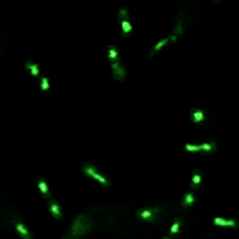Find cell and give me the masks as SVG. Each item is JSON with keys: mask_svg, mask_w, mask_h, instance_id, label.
<instances>
[{"mask_svg": "<svg viewBox=\"0 0 239 239\" xmlns=\"http://www.w3.org/2000/svg\"><path fill=\"white\" fill-rule=\"evenodd\" d=\"M201 181H202V174H201L200 169H196L195 174L192 175V180H191V187H192V188H198L200 183H201Z\"/></svg>", "mask_w": 239, "mask_h": 239, "instance_id": "cell-8", "label": "cell"}, {"mask_svg": "<svg viewBox=\"0 0 239 239\" xmlns=\"http://www.w3.org/2000/svg\"><path fill=\"white\" fill-rule=\"evenodd\" d=\"M26 67H27V68H28L29 70H31V74H32L33 76H35V77H37V76H39V74H40V70H39V67H37V64L32 63V62H27V63H26Z\"/></svg>", "mask_w": 239, "mask_h": 239, "instance_id": "cell-11", "label": "cell"}, {"mask_svg": "<svg viewBox=\"0 0 239 239\" xmlns=\"http://www.w3.org/2000/svg\"><path fill=\"white\" fill-rule=\"evenodd\" d=\"M39 187H40V190H41V192L43 194V196L46 197V198H49L50 194H49V190H48L46 182H44L43 180H40L39 181Z\"/></svg>", "mask_w": 239, "mask_h": 239, "instance_id": "cell-12", "label": "cell"}, {"mask_svg": "<svg viewBox=\"0 0 239 239\" xmlns=\"http://www.w3.org/2000/svg\"><path fill=\"white\" fill-rule=\"evenodd\" d=\"M16 230L19 231V233L21 234V237L23 239H32V236H31V233L28 232L27 228L21 223V222L16 223Z\"/></svg>", "mask_w": 239, "mask_h": 239, "instance_id": "cell-6", "label": "cell"}, {"mask_svg": "<svg viewBox=\"0 0 239 239\" xmlns=\"http://www.w3.org/2000/svg\"><path fill=\"white\" fill-rule=\"evenodd\" d=\"M119 16L122 18V19H127V16H128V12L126 11V10H120V12H119Z\"/></svg>", "mask_w": 239, "mask_h": 239, "instance_id": "cell-19", "label": "cell"}, {"mask_svg": "<svg viewBox=\"0 0 239 239\" xmlns=\"http://www.w3.org/2000/svg\"><path fill=\"white\" fill-rule=\"evenodd\" d=\"M165 239H169V238H168V237H166V238Z\"/></svg>", "mask_w": 239, "mask_h": 239, "instance_id": "cell-20", "label": "cell"}, {"mask_svg": "<svg viewBox=\"0 0 239 239\" xmlns=\"http://www.w3.org/2000/svg\"><path fill=\"white\" fill-rule=\"evenodd\" d=\"M83 171H84L86 175H89V176H91V177H93L95 180L99 181L103 186H105V187L110 186V182H109V181H107L104 176H101V174H98V173L96 171L95 167H93L92 165L85 163L84 167H83Z\"/></svg>", "mask_w": 239, "mask_h": 239, "instance_id": "cell-1", "label": "cell"}, {"mask_svg": "<svg viewBox=\"0 0 239 239\" xmlns=\"http://www.w3.org/2000/svg\"><path fill=\"white\" fill-rule=\"evenodd\" d=\"M201 147V150L202 152H213L216 149V143L211 142V143H203L200 146Z\"/></svg>", "mask_w": 239, "mask_h": 239, "instance_id": "cell-13", "label": "cell"}, {"mask_svg": "<svg viewBox=\"0 0 239 239\" xmlns=\"http://www.w3.org/2000/svg\"><path fill=\"white\" fill-rule=\"evenodd\" d=\"M41 89L43 91H47L49 89V83H48L47 77H42V80H41Z\"/></svg>", "mask_w": 239, "mask_h": 239, "instance_id": "cell-18", "label": "cell"}, {"mask_svg": "<svg viewBox=\"0 0 239 239\" xmlns=\"http://www.w3.org/2000/svg\"><path fill=\"white\" fill-rule=\"evenodd\" d=\"M167 42H168V39H165V40H161V41H160V42L158 43V44H156V46H155L154 48H153V50L150 52V56H153V54L156 53L158 50H160V49H161V48L163 47L165 44H167Z\"/></svg>", "mask_w": 239, "mask_h": 239, "instance_id": "cell-15", "label": "cell"}, {"mask_svg": "<svg viewBox=\"0 0 239 239\" xmlns=\"http://www.w3.org/2000/svg\"><path fill=\"white\" fill-rule=\"evenodd\" d=\"M158 211L159 209H149V210H143V211H140L138 212V216L142 219H146V220H154V217L158 215Z\"/></svg>", "mask_w": 239, "mask_h": 239, "instance_id": "cell-3", "label": "cell"}, {"mask_svg": "<svg viewBox=\"0 0 239 239\" xmlns=\"http://www.w3.org/2000/svg\"><path fill=\"white\" fill-rule=\"evenodd\" d=\"M194 202H195V197L192 195V192H188V194H186V196L183 197L182 204H183V207L188 208L190 207V205H192Z\"/></svg>", "mask_w": 239, "mask_h": 239, "instance_id": "cell-9", "label": "cell"}, {"mask_svg": "<svg viewBox=\"0 0 239 239\" xmlns=\"http://www.w3.org/2000/svg\"><path fill=\"white\" fill-rule=\"evenodd\" d=\"M112 71H113V77L118 80H122L126 77V70L119 62H113L111 63Z\"/></svg>", "mask_w": 239, "mask_h": 239, "instance_id": "cell-2", "label": "cell"}, {"mask_svg": "<svg viewBox=\"0 0 239 239\" xmlns=\"http://www.w3.org/2000/svg\"><path fill=\"white\" fill-rule=\"evenodd\" d=\"M132 31V26L127 20H124L122 21V32H124V36H126L128 33Z\"/></svg>", "mask_w": 239, "mask_h": 239, "instance_id": "cell-14", "label": "cell"}, {"mask_svg": "<svg viewBox=\"0 0 239 239\" xmlns=\"http://www.w3.org/2000/svg\"><path fill=\"white\" fill-rule=\"evenodd\" d=\"M49 210H50V212L53 213V216L55 218H61L62 217V211H61V208L60 205L56 203V201H54L52 200L50 202H49Z\"/></svg>", "mask_w": 239, "mask_h": 239, "instance_id": "cell-4", "label": "cell"}, {"mask_svg": "<svg viewBox=\"0 0 239 239\" xmlns=\"http://www.w3.org/2000/svg\"><path fill=\"white\" fill-rule=\"evenodd\" d=\"M180 225H181V220H180V219H176L175 223L173 224V226H171V229H170V233H171V234L176 233V232L179 231V228H180Z\"/></svg>", "mask_w": 239, "mask_h": 239, "instance_id": "cell-16", "label": "cell"}, {"mask_svg": "<svg viewBox=\"0 0 239 239\" xmlns=\"http://www.w3.org/2000/svg\"><path fill=\"white\" fill-rule=\"evenodd\" d=\"M190 117L194 122H204V119H205L204 112H203L202 110H197V109L191 110Z\"/></svg>", "mask_w": 239, "mask_h": 239, "instance_id": "cell-5", "label": "cell"}, {"mask_svg": "<svg viewBox=\"0 0 239 239\" xmlns=\"http://www.w3.org/2000/svg\"><path fill=\"white\" fill-rule=\"evenodd\" d=\"M213 223L216 225H220V226H236V220L231 219V220H226L223 218H215Z\"/></svg>", "mask_w": 239, "mask_h": 239, "instance_id": "cell-7", "label": "cell"}, {"mask_svg": "<svg viewBox=\"0 0 239 239\" xmlns=\"http://www.w3.org/2000/svg\"><path fill=\"white\" fill-rule=\"evenodd\" d=\"M184 149L186 150H189V152H198L201 150V147L200 146H194V145H184Z\"/></svg>", "mask_w": 239, "mask_h": 239, "instance_id": "cell-17", "label": "cell"}, {"mask_svg": "<svg viewBox=\"0 0 239 239\" xmlns=\"http://www.w3.org/2000/svg\"><path fill=\"white\" fill-rule=\"evenodd\" d=\"M109 59L111 60V63H113V62H119V59H118V50L114 46H111L110 49H109Z\"/></svg>", "mask_w": 239, "mask_h": 239, "instance_id": "cell-10", "label": "cell"}]
</instances>
